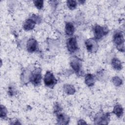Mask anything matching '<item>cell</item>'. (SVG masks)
I'll return each mask as SVG.
<instances>
[{"instance_id": "obj_1", "label": "cell", "mask_w": 125, "mask_h": 125, "mask_svg": "<svg viewBox=\"0 0 125 125\" xmlns=\"http://www.w3.org/2000/svg\"><path fill=\"white\" fill-rule=\"evenodd\" d=\"M113 42L118 50L120 51H124V38L121 31H117L114 33L113 36Z\"/></svg>"}, {"instance_id": "obj_2", "label": "cell", "mask_w": 125, "mask_h": 125, "mask_svg": "<svg viewBox=\"0 0 125 125\" xmlns=\"http://www.w3.org/2000/svg\"><path fill=\"white\" fill-rule=\"evenodd\" d=\"M42 70L40 68H36L33 70L29 77L30 82L35 86L40 84L42 80Z\"/></svg>"}, {"instance_id": "obj_3", "label": "cell", "mask_w": 125, "mask_h": 125, "mask_svg": "<svg viewBox=\"0 0 125 125\" xmlns=\"http://www.w3.org/2000/svg\"><path fill=\"white\" fill-rule=\"evenodd\" d=\"M93 32L94 39L97 41L106 35L109 32V30L106 27H103L96 24L93 27Z\"/></svg>"}, {"instance_id": "obj_4", "label": "cell", "mask_w": 125, "mask_h": 125, "mask_svg": "<svg viewBox=\"0 0 125 125\" xmlns=\"http://www.w3.org/2000/svg\"><path fill=\"white\" fill-rule=\"evenodd\" d=\"M70 64L77 75H81L82 72V62L77 57L73 56L70 58Z\"/></svg>"}, {"instance_id": "obj_5", "label": "cell", "mask_w": 125, "mask_h": 125, "mask_svg": "<svg viewBox=\"0 0 125 125\" xmlns=\"http://www.w3.org/2000/svg\"><path fill=\"white\" fill-rule=\"evenodd\" d=\"M44 83L45 86L50 88H53L57 83V80L53 74L51 72L48 71L45 74Z\"/></svg>"}, {"instance_id": "obj_6", "label": "cell", "mask_w": 125, "mask_h": 125, "mask_svg": "<svg viewBox=\"0 0 125 125\" xmlns=\"http://www.w3.org/2000/svg\"><path fill=\"white\" fill-rule=\"evenodd\" d=\"M110 120L109 113H99L95 117V124H108Z\"/></svg>"}, {"instance_id": "obj_7", "label": "cell", "mask_w": 125, "mask_h": 125, "mask_svg": "<svg viewBox=\"0 0 125 125\" xmlns=\"http://www.w3.org/2000/svg\"><path fill=\"white\" fill-rule=\"evenodd\" d=\"M85 45L86 50L90 53H95L98 49V44L94 38L87 39L85 42Z\"/></svg>"}, {"instance_id": "obj_8", "label": "cell", "mask_w": 125, "mask_h": 125, "mask_svg": "<svg viewBox=\"0 0 125 125\" xmlns=\"http://www.w3.org/2000/svg\"><path fill=\"white\" fill-rule=\"evenodd\" d=\"M66 47L68 51L73 53L78 49V44L76 38L71 37L66 42Z\"/></svg>"}, {"instance_id": "obj_9", "label": "cell", "mask_w": 125, "mask_h": 125, "mask_svg": "<svg viewBox=\"0 0 125 125\" xmlns=\"http://www.w3.org/2000/svg\"><path fill=\"white\" fill-rule=\"evenodd\" d=\"M38 47V42L34 38H30L27 42L26 48L28 52L33 53L35 52Z\"/></svg>"}, {"instance_id": "obj_10", "label": "cell", "mask_w": 125, "mask_h": 125, "mask_svg": "<svg viewBox=\"0 0 125 125\" xmlns=\"http://www.w3.org/2000/svg\"><path fill=\"white\" fill-rule=\"evenodd\" d=\"M57 122L59 125H67L68 124L70 120L69 117L64 113L60 112L56 114Z\"/></svg>"}, {"instance_id": "obj_11", "label": "cell", "mask_w": 125, "mask_h": 125, "mask_svg": "<svg viewBox=\"0 0 125 125\" xmlns=\"http://www.w3.org/2000/svg\"><path fill=\"white\" fill-rule=\"evenodd\" d=\"M36 24V22L31 18L26 20L23 24V28L26 31H29L33 29Z\"/></svg>"}, {"instance_id": "obj_12", "label": "cell", "mask_w": 125, "mask_h": 125, "mask_svg": "<svg viewBox=\"0 0 125 125\" xmlns=\"http://www.w3.org/2000/svg\"><path fill=\"white\" fill-rule=\"evenodd\" d=\"M84 82L85 84L89 87H91L94 85L95 82V76L92 74H87L85 76Z\"/></svg>"}, {"instance_id": "obj_13", "label": "cell", "mask_w": 125, "mask_h": 125, "mask_svg": "<svg viewBox=\"0 0 125 125\" xmlns=\"http://www.w3.org/2000/svg\"><path fill=\"white\" fill-rule=\"evenodd\" d=\"M74 26L73 24L70 22H67L65 25V32L67 36H72L74 33Z\"/></svg>"}, {"instance_id": "obj_14", "label": "cell", "mask_w": 125, "mask_h": 125, "mask_svg": "<svg viewBox=\"0 0 125 125\" xmlns=\"http://www.w3.org/2000/svg\"><path fill=\"white\" fill-rule=\"evenodd\" d=\"M111 65L113 69L116 70H121L123 66L121 62L117 58H114L111 61Z\"/></svg>"}, {"instance_id": "obj_15", "label": "cell", "mask_w": 125, "mask_h": 125, "mask_svg": "<svg viewBox=\"0 0 125 125\" xmlns=\"http://www.w3.org/2000/svg\"><path fill=\"white\" fill-rule=\"evenodd\" d=\"M112 112L116 115V116L120 118L122 116L123 113H124V109L122 106L120 104H117L115 105Z\"/></svg>"}, {"instance_id": "obj_16", "label": "cell", "mask_w": 125, "mask_h": 125, "mask_svg": "<svg viewBox=\"0 0 125 125\" xmlns=\"http://www.w3.org/2000/svg\"><path fill=\"white\" fill-rule=\"evenodd\" d=\"M63 89L64 92L68 95H73L76 91L74 86L69 84H65L63 86Z\"/></svg>"}, {"instance_id": "obj_17", "label": "cell", "mask_w": 125, "mask_h": 125, "mask_svg": "<svg viewBox=\"0 0 125 125\" xmlns=\"http://www.w3.org/2000/svg\"><path fill=\"white\" fill-rule=\"evenodd\" d=\"M112 81L113 84L116 86H120L123 83L122 80L118 76H115V77H113Z\"/></svg>"}, {"instance_id": "obj_18", "label": "cell", "mask_w": 125, "mask_h": 125, "mask_svg": "<svg viewBox=\"0 0 125 125\" xmlns=\"http://www.w3.org/2000/svg\"><path fill=\"white\" fill-rule=\"evenodd\" d=\"M66 4L67 7L70 9V10H73L76 8L77 3L76 0H67L66 1Z\"/></svg>"}, {"instance_id": "obj_19", "label": "cell", "mask_w": 125, "mask_h": 125, "mask_svg": "<svg viewBox=\"0 0 125 125\" xmlns=\"http://www.w3.org/2000/svg\"><path fill=\"white\" fill-rule=\"evenodd\" d=\"M7 113V110L6 107L2 105H0V116L1 118H5L6 117Z\"/></svg>"}, {"instance_id": "obj_20", "label": "cell", "mask_w": 125, "mask_h": 125, "mask_svg": "<svg viewBox=\"0 0 125 125\" xmlns=\"http://www.w3.org/2000/svg\"><path fill=\"white\" fill-rule=\"evenodd\" d=\"M33 3H34L35 6L38 9H41L43 6V1L42 0H34Z\"/></svg>"}, {"instance_id": "obj_21", "label": "cell", "mask_w": 125, "mask_h": 125, "mask_svg": "<svg viewBox=\"0 0 125 125\" xmlns=\"http://www.w3.org/2000/svg\"><path fill=\"white\" fill-rule=\"evenodd\" d=\"M36 23H40L41 21V19L39 16H37L36 15H33L31 18Z\"/></svg>"}, {"instance_id": "obj_22", "label": "cell", "mask_w": 125, "mask_h": 125, "mask_svg": "<svg viewBox=\"0 0 125 125\" xmlns=\"http://www.w3.org/2000/svg\"><path fill=\"white\" fill-rule=\"evenodd\" d=\"M61 106L60 105H59V104L57 103L55 105V107H54V113H55L56 114L60 112L61 110Z\"/></svg>"}, {"instance_id": "obj_23", "label": "cell", "mask_w": 125, "mask_h": 125, "mask_svg": "<svg viewBox=\"0 0 125 125\" xmlns=\"http://www.w3.org/2000/svg\"><path fill=\"white\" fill-rule=\"evenodd\" d=\"M8 93L11 96H13L14 93V90H13V88L11 87H9V90H8Z\"/></svg>"}, {"instance_id": "obj_24", "label": "cell", "mask_w": 125, "mask_h": 125, "mask_svg": "<svg viewBox=\"0 0 125 125\" xmlns=\"http://www.w3.org/2000/svg\"><path fill=\"white\" fill-rule=\"evenodd\" d=\"M78 124H80V125H82V124H86V123L82 119H81L78 122Z\"/></svg>"}, {"instance_id": "obj_25", "label": "cell", "mask_w": 125, "mask_h": 125, "mask_svg": "<svg viewBox=\"0 0 125 125\" xmlns=\"http://www.w3.org/2000/svg\"><path fill=\"white\" fill-rule=\"evenodd\" d=\"M80 2H81V4H83L84 2H85V1L84 0H83H83H80V1H79Z\"/></svg>"}]
</instances>
